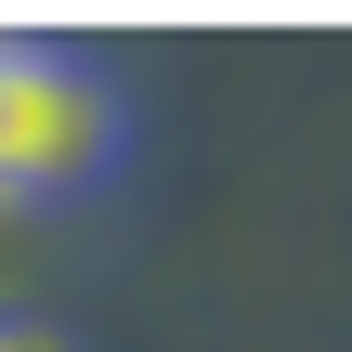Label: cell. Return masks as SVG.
Returning a JSON list of instances; mask_svg holds the SVG:
<instances>
[{"label":"cell","instance_id":"6da1fadb","mask_svg":"<svg viewBox=\"0 0 352 352\" xmlns=\"http://www.w3.org/2000/svg\"><path fill=\"white\" fill-rule=\"evenodd\" d=\"M131 170V91L91 39L0 26V222L78 209Z\"/></svg>","mask_w":352,"mask_h":352},{"label":"cell","instance_id":"7a4b0ae2","mask_svg":"<svg viewBox=\"0 0 352 352\" xmlns=\"http://www.w3.org/2000/svg\"><path fill=\"white\" fill-rule=\"evenodd\" d=\"M0 352H91L65 314H39V300H0Z\"/></svg>","mask_w":352,"mask_h":352}]
</instances>
